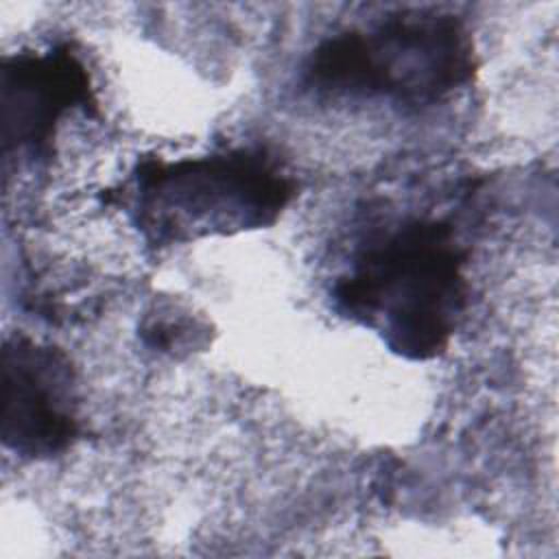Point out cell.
Here are the masks:
<instances>
[{
	"instance_id": "cell-5",
	"label": "cell",
	"mask_w": 559,
	"mask_h": 559,
	"mask_svg": "<svg viewBox=\"0 0 559 559\" xmlns=\"http://www.w3.org/2000/svg\"><path fill=\"white\" fill-rule=\"evenodd\" d=\"M81 111L98 118L92 74L72 44L9 55L0 63L2 153L48 159L61 122Z\"/></svg>"
},
{
	"instance_id": "cell-1",
	"label": "cell",
	"mask_w": 559,
	"mask_h": 559,
	"mask_svg": "<svg viewBox=\"0 0 559 559\" xmlns=\"http://www.w3.org/2000/svg\"><path fill=\"white\" fill-rule=\"evenodd\" d=\"M467 249L443 218H406L369 238L332 286L334 310L389 352L426 362L456 334L469 284Z\"/></svg>"
},
{
	"instance_id": "cell-2",
	"label": "cell",
	"mask_w": 559,
	"mask_h": 559,
	"mask_svg": "<svg viewBox=\"0 0 559 559\" xmlns=\"http://www.w3.org/2000/svg\"><path fill=\"white\" fill-rule=\"evenodd\" d=\"M297 194L280 157L262 146H231L205 155L142 157L107 192L138 234L166 249L212 236L273 227Z\"/></svg>"
},
{
	"instance_id": "cell-4",
	"label": "cell",
	"mask_w": 559,
	"mask_h": 559,
	"mask_svg": "<svg viewBox=\"0 0 559 559\" xmlns=\"http://www.w3.org/2000/svg\"><path fill=\"white\" fill-rule=\"evenodd\" d=\"M2 445L24 461H48L81 437L79 380L70 356L24 334L2 343Z\"/></svg>"
},
{
	"instance_id": "cell-3",
	"label": "cell",
	"mask_w": 559,
	"mask_h": 559,
	"mask_svg": "<svg viewBox=\"0 0 559 559\" xmlns=\"http://www.w3.org/2000/svg\"><path fill=\"white\" fill-rule=\"evenodd\" d=\"M474 74L467 24L437 9H404L367 28H345L304 63V85L319 94L382 98L404 109L432 107L467 87Z\"/></svg>"
}]
</instances>
